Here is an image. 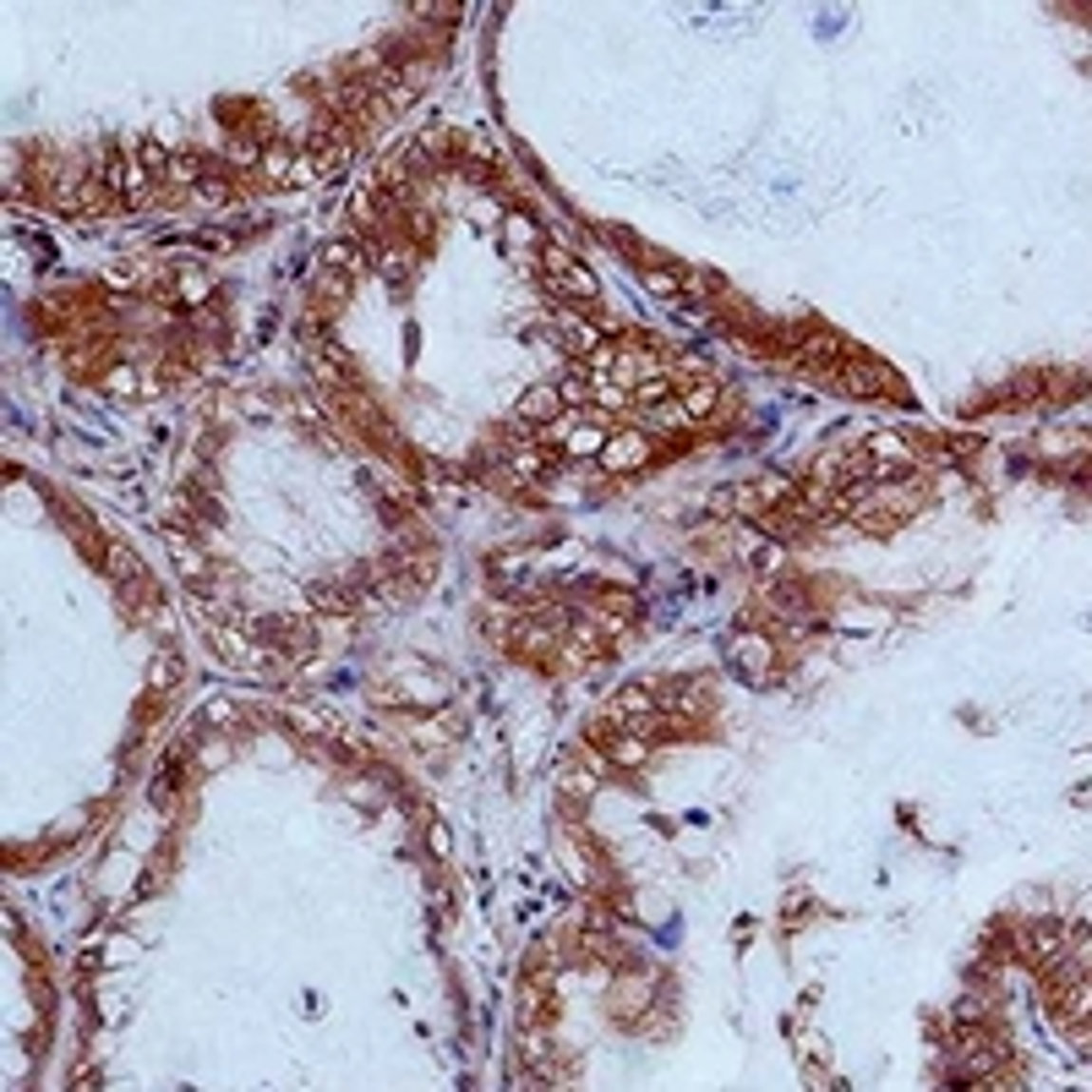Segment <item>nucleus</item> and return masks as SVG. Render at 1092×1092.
I'll use <instances>...</instances> for the list:
<instances>
[{"instance_id":"nucleus-1","label":"nucleus","mask_w":1092,"mask_h":1092,"mask_svg":"<svg viewBox=\"0 0 1092 1092\" xmlns=\"http://www.w3.org/2000/svg\"><path fill=\"white\" fill-rule=\"evenodd\" d=\"M541 262H546V273L557 279V290L579 295V301H595V290H601V284H595V273H590L585 262H574V257H568L563 246H546V252H541Z\"/></svg>"},{"instance_id":"nucleus-2","label":"nucleus","mask_w":1092,"mask_h":1092,"mask_svg":"<svg viewBox=\"0 0 1092 1092\" xmlns=\"http://www.w3.org/2000/svg\"><path fill=\"white\" fill-rule=\"evenodd\" d=\"M601 470H612V476H623V470H639L645 459H650V442L639 432H617V437H607V448H601Z\"/></svg>"},{"instance_id":"nucleus-3","label":"nucleus","mask_w":1092,"mask_h":1092,"mask_svg":"<svg viewBox=\"0 0 1092 1092\" xmlns=\"http://www.w3.org/2000/svg\"><path fill=\"white\" fill-rule=\"evenodd\" d=\"M607 726H612V738H607V760H612V764H629V770H639V764L650 760V738H639L633 726H623V721H612V716H607Z\"/></svg>"},{"instance_id":"nucleus-4","label":"nucleus","mask_w":1092,"mask_h":1092,"mask_svg":"<svg viewBox=\"0 0 1092 1092\" xmlns=\"http://www.w3.org/2000/svg\"><path fill=\"white\" fill-rule=\"evenodd\" d=\"M208 180V153H197V148H175L170 153V170H164V186H202Z\"/></svg>"},{"instance_id":"nucleus-5","label":"nucleus","mask_w":1092,"mask_h":1092,"mask_svg":"<svg viewBox=\"0 0 1092 1092\" xmlns=\"http://www.w3.org/2000/svg\"><path fill=\"white\" fill-rule=\"evenodd\" d=\"M514 415H519V421H530V426H546L552 415H563V399H557V388H552V383H541V388L524 393Z\"/></svg>"},{"instance_id":"nucleus-6","label":"nucleus","mask_w":1092,"mask_h":1092,"mask_svg":"<svg viewBox=\"0 0 1092 1092\" xmlns=\"http://www.w3.org/2000/svg\"><path fill=\"white\" fill-rule=\"evenodd\" d=\"M104 388L121 393V399H142V393L159 388V377H153V371H142V367H109L104 371Z\"/></svg>"},{"instance_id":"nucleus-7","label":"nucleus","mask_w":1092,"mask_h":1092,"mask_svg":"<svg viewBox=\"0 0 1092 1092\" xmlns=\"http://www.w3.org/2000/svg\"><path fill=\"white\" fill-rule=\"evenodd\" d=\"M557 437H563V448L574 459H595L601 448H607V432H601V426H574V421H557Z\"/></svg>"},{"instance_id":"nucleus-8","label":"nucleus","mask_w":1092,"mask_h":1092,"mask_svg":"<svg viewBox=\"0 0 1092 1092\" xmlns=\"http://www.w3.org/2000/svg\"><path fill=\"white\" fill-rule=\"evenodd\" d=\"M104 563H109V574H115V579H121L126 590H142V585H148V568H142V557H137L131 546L109 541V557H104Z\"/></svg>"},{"instance_id":"nucleus-9","label":"nucleus","mask_w":1092,"mask_h":1092,"mask_svg":"<svg viewBox=\"0 0 1092 1092\" xmlns=\"http://www.w3.org/2000/svg\"><path fill=\"white\" fill-rule=\"evenodd\" d=\"M672 393H677V371H655V377H639V383H633L629 399L633 405H645V410H661Z\"/></svg>"},{"instance_id":"nucleus-10","label":"nucleus","mask_w":1092,"mask_h":1092,"mask_svg":"<svg viewBox=\"0 0 1092 1092\" xmlns=\"http://www.w3.org/2000/svg\"><path fill=\"white\" fill-rule=\"evenodd\" d=\"M170 557H175V568H180V579H202V574H208V552H202L192 536H180V530H170Z\"/></svg>"},{"instance_id":"nucleus-11","label":"nucleus","mask_w":1092,"mask_h":1092,"mask_svg":"<svg viewBox=\"0 0 1092 1092\" xmlns=\"http://www.w3.org/2000/svg\"><path fill=\"white\" fill-rule=\"evenodd\" d=\"M655 716V694L650 688H623L617 694V705H612V721H623V726H633V721Z\"/></svg>"},{"instance_id":"nucleus-12","label":"nucleus","mask_w":1092,"mask_h":1092,"mask_svg":"<svg viewBox=\"0 0 1092 1092\" xmlns=\"http://www.w3.org/2000/svg\"><path fill=\"white\" fill-rule=\"evenodd\" d=\"M323 262L339 268V273H361V268H367V252H361V240H328Z\"/></svg>"},{"instance_id":"nucleus-13","label":"nucleus","mask_w":1092,"mask_h":1092,"mask_svg":"<svg viewBox=\"0 0 1092 1092\" xmlns=\"http://www.w3.org/2000/svg\"><path fill=\"white\" fill-rule=\"evenodd\" d=\"M295 164H301V153L295 148H262V175L268 180H284V186H295Z\"/></svg>"},{"instance_id":"nucleus-14","label":"nucleus","mask_w":1092,"mask_h":1092,"mask_svg":"<svg viewBox=\"0 0 1092 1092\" xmlns=\"http://www.w3.org/2000/svg\"><path fill=\"white\" fill-rule=\"evenodd\" d=\"M601 786V760L590 764H563V792H574V798H590Z\"/></svg>"},{"instance_id":"nucleus-15","label":"nucleus","mask_w":1092,"mask_h":1092,"mask_svg":"<svg viewBox=\"0 0 1092 1092\" xmlns=\"http://www.w3.org/2000/svg\"><path fill=\"white\" fill-rule=\"evenodd\" d=\"M142 279H148V268H142L137 257H121V262H109V268H104L109 290H142Z\"/></svg>"},{"instance_id":"nucleus-16","label":"nucleus","mask_w":1092,"mask_h":1092,"mask_svg":"<svg viewBox=\"0 0 1092 1092\" xmlns=\"http://www.w3.org/2000/svg\"><path fill=\"white\" fill-rule=\"evenodd\" d=\"M841 388L847 393H885L891 388V377H885V367H857V371L841 377Z\"/></svg>"},{"instance_id":"nucleus-17","label":"nucleus","mask_w":1092,"mask_h":1092,"mask_svg":"<svg viewBox=\"0 0 1092 1092\" xmlns=\"http://www.w3.org/2000/svg\"><path fill=\"white\" fill-rule=\"evenodd\" d=\"M148 683L159 688V694H164V688H175V683H180V655H175V650H159V655H153Z\"/></svg>"},{"instance_id":"nucleus-18","label":"nucleus","mask_w":1092,"mask_h":1092,"mask_svg":"<svg viewBox=\"0 0 1092 1092\" xmlns=\"http://www.w3.org/2000/svg\"><path fill=\"white\" fill-rule=\"evenodd\" d=\"M508 470H514V480H541L546 476V454L541 448H519V454H508Z\"/></svg>"},{"instance_id":"nucleus-19","label":"nucleus","mask_w":1092,"mask_h":1092,"mask_svg":"<svg viewBox=\"0 0 1092 1092\" xmlns=\"http://www.w3.org/2000/svg\"><path fill=\"white\" fill-rule=\"evenodd\" d=\"M738 667L748 677H764V667H770V650H764V639H738Z\"/></svg>"},{"instance_id":"nucleus-20","label":"nucleus","mask_w":1092,"mask_h":1092,"mask_svg":"<svg viewBox=\"0 0 1092 1092\" xmlns=\"http://www.w3.org/2000/svg\"><path fill=\"white\" fill-rule=\"evenodd\" d=\"M224 164H230V170H262V148L246 142V137H235V142L224 148Z\"/></svg>"},{"instance_id":"nucleus-21","label":"nucleus","mask_w":1092,"mask_h":1092,"mask_svg":"<svg viewBox=\"0 0 1092 1092\" xmlns=\"http://www.w3.org/2000/svg\"><path fill=\"white\" fill-rule=\"evenodd\" d=\"M349 208H355V218H361V224H377V218H383V186H377V180H371V186H361Z\"/></svg>"},{"instance_id":"nucleus-22","label":"nucleus","mask_w":1092,"mask_h":1092,"mask_svg":"<svg viewBox=\"0 0 1092 1092\" xmlns=\"http://www.w3.org/2000/svg\"><path fill=\"white\" fill-rule=\"evenodd\" d=\"M208 295H214V279H208V273H202V268H186V273H180V301H208Z\"/></svg>"},{"instance_id":"nucleus-23","label":"nucleus","mask_w":1092,"mask_h":1092,"mask_svg":"<svg viewBox=\"0 0 1092 1092\" xmlns=\"http://www.w3.org/2000/svg\"><path fill=\"white\" fill-rule=\"evenodd\" d=\"M1054 951H1060V923H1044V929H1032V939H1026V956L1048 961Z\"/></svg>"},{"instance_id":"nucleus-24","label":"nucleus","mask_w":1092,"mask_h":1092,"mask_svg":"<svg viewBox=\"0 0 1092 1092\" xmlns=\"http://www.w3.org/2000/svg\"><path fill=\"white\" fill-rule=\"evenodd\" d=\"M311 601H317V607H328V612H349V607H355L345 590H333V585H317V590H311Z\"/></svg>"},{"instance_id":"nucleus-25","label":"nucleus","mask_w":1092,"mask_h":1092,"mask_svg":"<svg viewBox=\"0 0 1092 1092\" xmlns=\"http://www.w3.org/2000/svg\"><path fill=\"white\" fill-rule=\"evenodd\" d=\"M197 197H202V202H230V180H218V175H208V180L197 186Z\"/></svg>"},{"instance_id":"nucleus-26","label":"nucleus","mask_w":1092,"mask_h":1092,"mask_svg":"<svg viewBox=\"0 0 1092 1092\" xmlns=\"http://www.w3.org/2000/svg\"><path fill=\"white\" fill-rule=\"evenodd\" d=\"M645 284H650V290H655V295H661V301H672L677 290H683V284H677V273H661V268H655V273H650V279H645Z\"/></svg>"},{"instance_id":"nucleus-27","label":"nucleus","mask_w":1092,"mask_h":1092,"mask_svg":"<svg viewBox=\"0 0 1092 1092\" xmlns=\"http://www.w3.org/2000/svg\"><path fill=\"white\" fill-rule=\"evenodd\" d=\"M557 399H563V405H585V399H590V383H585V377H568L563 388H557Z\"/></svg>"},{"instance_id":"nucleus-28","label":"nucleus","mask_w":1092,"mask_h":1092,"mask_svg":"<svg viewBox=\"0 0 1092 1092\" xmlns=\"http://www.w3.org/2000/svg\"><path fill=\"white\" fill-rule=\"evenodd\" d=\"M405 262H410L405 252H388V257H383V273H388V279H399V273H405Z\"/></svg>"},{"instance_id":"nucleus-29","label":"nucleus","mask_w":1092,"mask_h":1092,"mask_svg":"<svg viewBox=\"0 0 1092 1092\" xmlns=\"http://www.w3.org/2000/svg\"><path fill=\"white\" fill-rule=\"evenodd\" d=\"M508 230H514V235H519V240H536V230H530V224H524V218H519V214H514V218H508Z\"/></svg>"}]
</instances>
